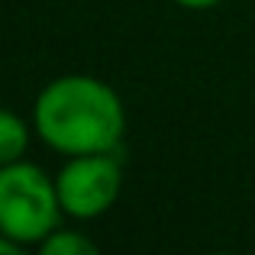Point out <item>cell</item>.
I'll list each match as a JSON object with an SVG mask.
<instances>
[{"label": "cell", "mask_w": 255, "mask_h": 255, "mask_svg": "<svg viewBox=\"0 0 255 255\" xmlns=\"http://www.w3.org/2000/svg\"><path fill=\"white\" fill-rule=\"evenodd\" d=\"M32 126L49 149L68 155L117 152L126 132L120 94L94 75H62L39 91Z\"/></svg>", "instance_id": "cell-1"}, {"label": "cell", "mask_w": 255, "mask_h": 255, "mask_svg": "<svg viewBox=\"0 0 255 255\" xmlns=\"http://www.w3.org/2000/svg\"><path fill=\"white\" fill-rule=\"evenodd\" d=\"M62 200L58 187L45 168L36 162L0 165V233L13 243L39 246L52 230L62 226Z\"/></svg>", "instance_id": "cell-2"}, {"label": "cell", "mask_w": 255, "mask_h": 255, "mask_svg": "<svg viewBox=\"0 0 255 255\" xmlns=\"http://www.w3.org/2000/svg\"><path fill=\"white\" fill-rule=\"evenodd\" d=\"M55 187L65 217L97 220L117 204L123 191V165L117 152L68 155L55 174Z\"/></svg>", "instance_id": "cell-3"}, {"label": "cell", "mask_w": 255, "mask_h": 255, "mask_svg": "<svg viewBox=\"0 0 255 255\" xmlns=\"http://www.w3.org/2000/svg\"><path fill=\"white\" fill-rule=\"evenodd\" d=\"M26 149H29V123L19 113L0 107V165L26 158Z\"/></svg>", "instance_id": "cell-4"}, {"label": "cell", "mask_w": 255, "mask_h": 255, "mask_svg": "<svg viewBox=\"0 0 255 255\" xmlns=\"http://www.w3.org/2000/svg\"><path fill=\"white\" fill-rule=\"evenodd\" d=\"M39 252L42 255H94L97 252V243L87 239L81 230H52L49 236L39 243Z\"/></svg>", "instance_id": "cell-5"}, {"label": "cell", "mask_w": 255, "mask_h": 255, "mask_svg": "<svg viewBox=\"0 0 255 255\" xmlns=\"http://www.w3.org/2000/svg\"><path fill=\"white\" fill-rule=\"evenodd\" d=\"M171 3L184 6V10H210V6L223 3V0H171Z\"/></svg>", "instance_id": "cell-6"}, {"label": "cell", "mask_w": 255, "mask_h": 255, "mask_svg": "<svg viewBox=\"0 0 255 255\" xmlns=\"http://www.w3.org/2000/svg\"><path fill=\"white\" fill-rule=\"evenodd\" d=\"M16 252H23V246L13 243L10 236H3V233H0V255H16Z\"/></svg>", "instance_id": "cell-7"}]
</instances>
